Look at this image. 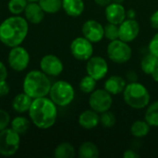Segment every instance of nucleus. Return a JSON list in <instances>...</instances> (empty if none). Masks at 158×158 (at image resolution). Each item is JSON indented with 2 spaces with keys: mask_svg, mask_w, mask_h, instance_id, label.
I'll use <instances>...</instances> for the list:
<instances>
[{
  "mask_svg": "<svg viewBox=\"0 0 158 158\" xmlns=\"http://www.w3.org/2000/svg\"><path fill=\"white\" fill-rule=\"evenodd\" d=\"M135 16H136V13L134 12L133 9H130V10L127 12V17H128L129 19H134Z\"/></svg>",
  "mask_w": 158,
  "mask_h": 158,
  "instance_id": "obj_41",
  "label": "nucleus"
},
{
  "mask_svg": "<svg viewBox=\"0 0 158 158\" xmlns=\"http://www.w3.org/2000/svg\"><path fill=\"white\" fill-rule=\"evenodd\" d=\"M151 130V126L145 120H136L131 126V133L133 137L141 139L146 137Z\"/></svg>",
  "mask_w": 158,
  "mask_h": 158,
  "instance_id": "obj_21",
  "label": "nucleus"
},
{
  "mask_svg": "<svg viewBox=\"0 0 158 158\" xmlns=\"http://www.w3.org/2000/svg\"><path fill=\"white\" fill-rule=\"evenodd\" d=\"M83 0H62V8L70 17L77 18L84 11Z\"/></svg>",
  "mask_w": 158,
  "mask_h": 158,
  "instance_id": "obj_19",
  "label": "nucleus"
},
{
  "mask_svg": "<svg viewBox=\"0 0 158 158\" xmlns=\"http://www.w3.org/2000/svg\"><path fill=\"white\" fill-rule=\"evenodd\" d=\"M151 77H152V79H153L156 82H158V68L156 70L153 71V73L151 74Z\"/></svg>",
  "mask_w": 158,
  "mask_h": 158,
  "instance_id": "obj_40",
  "label": "nucleus"
},
{
  "mask_svg": "<svg viewBox=\"0 0 158 158\" xmlns=\"http://www.w3.org/2000/svg\"><path fill=\"white\" fill-rule=\"evenodd\" d=\"M20 145V136L12 129L0 131V155L11 156L17 153Z\"/></svg>",
  "mask_w": 158,
  "mask_h": 158,
  "instance_id": "obj_7",
  "label": "nucleus"
},
{
  "mask_svg": "<svg viewBox=\"0 0 158 158\" xmlns=\"http://www.w3.org/2000/svg\"><path fill=\"white\" fill-rule=\"evenodd\" d=\"M96 81H97L96 80H94L93 77H91L87 74L80 81V84H79L80 90L83 94H91L92 92H94L95 90Z\"/></svg>",
  "mask_w": 158,
  "mask_h": 158,
  "instance_id": "obj_28",
  "label": "nucleus"
},
{
  "mask_svg": "<svg viewBox=\"0 0 158 158\" xmlns=\"http://www.w3.org/2000/svg\"><path fill=\"white\" fill-rule=\"evenodd\" d=\"M54 156L56 158H73L75 156V149L69 143H61L56 147Z\"/></svg>",
  "mask_w": 158,
  "mask_h": 158,
  "instance_id": "obj_25",
  "label": "nucleus"
},
{
  "mask_svg": "<svg viewBox=\"0 0 158 158\" xmlns=\"http://www.w3.org/2000/svg\"><path fill=\"white\" fill-rule=\"evenodd\" d=\"M10 125H11V129L20 135V134L25 133L29 130L30 121L27 118L19 116V117L14 118L10 121Z\"/></svg>",
  "mask_w": 158,
  "mask_h": 158,
  "instance_id": "obj_26",
  "label": "nucleus"
},
{
  "mask_svg": "<svg viewBox=\"0 0 158 158\" xmlns=\"http://www.w3.org/2000/svg\"><path fill=\"white\" fill-rule=\"evenodd\" d=\"M29 31L28 20L18 15L6 19L0 24V42L8 47L20 45Z\"/></svg>",
  "mask_w": 158,
  "mask_h": 158,
  "instance_id": "obj_2",
  "label": "nucleus"
},
{
  "mask_svg": "<svg viewBox=\"0 0 158 158\" xmlns=\"http://www.w3.org/2000/svg\"><path fill=\"white\" fill-rule=\"evenodd\" d=\"M10 92L9 84L6 82V81H0V97H4L7 95Z\"/></svg>",
  "mask_w": 158,
  "mask_h": 158,
  "instance_id": "obj_34",
  "label": "nucleus"
},
{
  "mask_svg": "<svg viewBox=\"0 0 158 158\" xmlns=\"http://www.w3.org/2000/svg\"><path fill=\"white\" fill-rule=\"evenodd\" d=\"M10 117H9V114L3 110V109H0V131L6 129L7 126L9 125L10 123Z\"/></svg>",
  "mask_w": 158,
  "mask_h": 158,
  "instance_id": "obj_32",
  "label": "nucleus"
},
{
  "mask_svg": "<svg viewBox=\"0 0 158 158\" xmlns=\"http://www.w3.org/2000/svg\"><path fill=\"white\" fill-rule=\"evenodd\" d=\"M127 82L125 79L118 75H113L106 79L105 81L104 89L106 90L112 95H118L123 93Z\"/></svg>",
  "mask_w": 158,
  "mask_h": 158,
  "instance_id": "obj_16",
  "label": "nucleus"
},
{
  "mask_svg": "<svg viewBox=\"0 0 158 158\" xmlns=\"http://www.w3.org/2000/svg\"><path fill=\"white\" fill-rule=\"evenodd\" d=\"M158 68V57L155 55L149 53L145 55L142 61H141V69L142 70L147 74L151 75L154 70H156Z\"/></svg>",
  "mask_w": 158,
  "mask_h": 158,
  "instance_id": "obj_23",
  "label": "nucleus"
},
{
  "mask_svg": "<svg viewBox=\"0 0 158 158\" xmlns=\"http://www.w3.org/2000/svg\"><path fill=\"white\" fill-rule=\"evenodd\" d=\"M9 67L18 72L23 71L27 69L30 63V55L29 52L20 45L12 47L8 53L7 57Z\"/></svg>",
  "mask_w": 158,
  "mask_h": 158,
  "instance_id": "obj_9",
  "label": "nucleus"
},
{
  "mask_svg": "<svg viewBox=\"0 0 158 158\" xmlns=\"http://www.w3.org/2000/svg\"><path fill=\"white\" fill-rule=\"evenodd\" d=\"M95 4L98 5V6H108L110 3L113 2V0H94Z\"/></svg>",
  "mask_w": 158,
  "mask_h": 158,
  "instance_id": "obj_39",
  "label": "nucleus"
},
{
  "mask_svg": "<svg viewBox=\"0 0 158 158\" xmlns=\"http://www.w3.org/2000/svg\"><path fill=\"white\" fill-rule=\"evenodd\" d=\"M122 94L125 103L133 109H143L150 104L151 96L149 91L143 84L138 81L127 84Z\"/></svg>",
  "mask_w": 158,
  "mask_h": 158,
  "instance_id": "obj_4",
  "label": "nucleus"
},
{
  "mask_svg": "<svg viewBox=\"0 0 158 158\" xmlns=\"http://www.w3.org/2000/svg\"><path fill=\"white\" fill-rule=\"evenodd\" d=\"M86 72L96 81L102 80L108 72V64L104 57L93 56L87 60Z\"/></svg>",
  "mask_w": 158,
  "mask_h": 158,
  "instance_id": "obj_11",
  "label": "nucleus"
},
{
  "mask_svg": "<svg viewBox=\"0 0 158 158\" xmlns=\"http://www.w3.org/2000/svg\"><path fill=\"white\" fill-rule=\"evenodd\" d=\"M50 89L51 81L42 70H31L26 74L23 80V92L32 99L46 96L49 94Z\"/></svg>",
  "mask_w": 158,
  "mask_h": 158,
  "instance_id": "obj_3",
  "label": "nucleus"
},
{
  "mask_svg": "<svg viewBox=\"0 0 158 158\" xmlns=\"http://www.w3.org/2000/svg\"><path fill=\"white\" fill-rule=\"evenodd\" d=\"M78 155L81 158H97L99 156V149L93 142H84L81 144Z\"/></svg>",
  "mask_w": 158,
  "mask_h": 158,
  "instance_id": "obj_22",
  "label": "nucleus"
},
{
  "mask_svg": "<svg viewBox=\"0 0 158 158\" xmlns=\"http://www.w3.org/2000/svg\"><path fill=\"white\" fill-rule=\"evenodd\" d=\"M28 2H37V1H39V0H27Z\"/></svg>",
  "mask_w": 158,
  "mask_h": 158,
  "instance_id": "obj_43",
  "label": "nucleus"
},
{
  "mask_svg": "<svg viewBox=\"0 0 158 158\" xmlns=\"http://www.w3.org/2000/svg\"><path fill=\"white\" fill-rule=\"evenodd\" d=\"M39 5L45 13L55 14L62 8V0H39Z\"/></svg>",
  "mask_w": 158,
  "mask_h": 158,
  "instance_id": "obj_27",
  "label": "nucleus"
},
{
  "mask_svg": "<svg viewBox=\"0 0 158 158\" xmlns=\"http://www.w3.org/2000/svg\"><path fill=\"white\" fill-rule=\"evenodd\" d=\"M28 5L27 0H9L7 4L8 10L14 15H19L22 13Z\"/></svg>",
  "mask_w": 158,
  "mask_h": 158,
  "instance_id": "obj_29",
  "label": "nucleus"
},
{
  "mask_svg": "<svg viewBox=\"0 0 158 158\" xmlns=\"http://www.w3.org/2000/svg\"><path fill=\"white\" fill-rule=\"evenodd\" d=\"M7 78V69L3 62L0 61V81H5Z\"/></svg>",
  "mask_w": 158,
  "mask_h": 158,
  "instance_id": "obj_36",
  "label": "nucleus"
},
{
  "mask_svg": "<svg viewBox=\"0 0 158 158\" xmlns=\"http://www.w3.org/2000/svg\"><path fill=\"white\" fill-rule=\"evenodd\" d=\"M56 105L50 99L39 97L32 100L29 109L31 121L39 129L46 130L51 128L56 121L57 108Z\"/></svg>",
  "mask_w": 158,
  "mask_h": 158,
  "instance_id": "obj_1",
  "label": "nucleus"
},
{
  "mask_svg": "<svg viewBox=\"0 0 158 158\" xmlns=\"http://www.w3.org/2000/svg\"><path fill=\"white\" fill-rule=\"evenodd\" d=\"M127 80L130 81V82H133V81H137L138 80V76H137V73L133 70H131L127 73Z\"/></svg>",
  "mask_w": 158,
  "mask_h": 158,
  "instance_id": "obj_38",
  "label": "nucleus"
},
{
  "mask_svg": "<svg viewBox=\"0 0 158 158\" xmlns=\"http://www.w3.org/2000/svg\"><path fill=\"white\" fill-rule=\"evenodd\" d=\"M140 33V24L134 19H126L118 25V39L131 43L134 41Z\"/></svg>",
  "mask_w": 158,
  "mask_h": 158,
  "instance_id": "obj_12",
  "label": "nucleus"
},
{
  "mask_svg": "<svg viewBox=\"0 0 158 158\" xmlns=\"http://www.w3.org/2000/svg\"><path fill=\"white\" fill-rule=\"evenodd\" d=\"M150 24L154 29L158 30V9L156 10L151 15V17H150Z\"/></svg>",
  "mask_w": 158,
  "mask_h": 158,
  "instance_id": "obj_35",
  "label": "nucleus"
},
{
  "mask_svg": "<svg viewBox=\"0 0 158 158\" xmlns=\"http://www.w3.org/2000/svg\"><path fill=\"white\" fill-rule=\"evenodd\" d=\"M144 120L151 127H158V101H155L147 106Z\"/></svg>",
  "mask_w": 158,
  "mask_h": 158,
  "instance_id": "obj_24",
  "label": "nucleus"
},
{
  "mask_svg": "<svg viewBox=\"0 0 158 158\" xmlns=\"http://www.w3.org/2000/svg\"><path fill=\"white\" fill-rule=\"evenodd\" d=\"M24 13L25 18L29 22L33 24H39L43 21L45 12L43 10L39 3L37 4L36 2H30L28 3Z\"/></svg>",
  "mask_w": 158,
  "mask_h": 158,
  "instance_id": "obj_17",
  "label": "nucleus"
},
{
  "mask_svg": "<svg viewBox=\"0 0 158 158\" xmlns=\"http://www.w3.org/2000/svg\"><path fill=\"white\" fill-rule=\"evenodd\" d=\"M123 157L124 158H138L140 157V156L133 150L131 149H128L123 153Z\"/></svg>",
  "mask_w": 158,
  "mask_h": 158,
  "instance_id": "obj_37",
  "label": "nucleus"
},
{
  "mask_svg": "<svg viewBox=\"0 0 158 158\" xmlns=\"http://www.w3.org/2000/svg\"><path fill=\"white\" fill-rule=\"evenodd\" d=\"M106 19L107 22L119 25L122 21H124L127 18V11L122 4L118 3H110L106 6L105 11Z\"/></svg>",
  "mask_w": 158,
  "mask_h": 158,
  "instance_id": "obj_15",
  "label": "nucleus"
},
{
  "mask_svg": "<svg viewBox=\"0 0 158 158\" xmlns=\"http://www.w3.org/2000/svg\"><path fill=\"white\" fill-rule=\"evenodd\" d=\"M81 32L83 37L88 39L90 42L98 43L103 40L105 37L104 26L94 19L86 20L81 27Z\"/></svg>",
  "mask_w": 158,
  "mask_h": 158,
  "instance_id": "obj_13",
  "label": "nucleus"
},
{
  "mask_svg": "<svg viewBox=\"0 0 158 158\" xmlns=\"http://www.w3.org/2000/svg\"><path fill=\"white\" fill-rule=\"evenodd\" d=\"M114 3H118V4H122L124 2V0H113Z\"/></svg>",
  "mask_w": 158,
  "mask_h": 158,
  "instance_id": "obj_42",
  "label": "nucleus"
},
{
  "mask_svg": "<svg viewBox=\"0 0 158 158\" xmlns=\"http://www.w3.org/2000/svg\"><path fill=\"white\" fill-rule=\"evenodd\" d=\"M50 99L57 106H67L72 103L75 97L73 86L66 81H57L51 85Z\"/></svg>",
  "mask_w": 158,
  "mask_h": 158,
  "instance_id": "obj_5",
  "label": "nucleus"
},
{
  "mask_svg": "<svg viewBox=\"0 0 158 158\" xmlns=\"http://www.w3.org/2000/svg\"><path fill=\"white\" fill-rule=\"evenodd\" d=\"M99 118H100L101 125L106 129H110V128L114 127L115 124H116V121H117L115 114L113 112L109 111V110L101 113Z\"/></svg>",
  "mask_w": 158,
  "mask_h": 158,
  "instance_id": "obj_30",
  "label": "nucleus"
},
{
  "mask_svg": "<svg viewBox=\"0 0 158 158\" xmlns=\"http://www.w3.org/2000/svg\"><path fill=\"white\" fill-rule=\"evenodd\" d=\"M112 104V94H110L105 89H97L90 94L89 106L91 109L97 112L98 114L110 110Z\"/></svg>",
  "mask_w": 158,
  "mask_h": 158,
  "instance_id": "obj_8",
  "label": "nucleus"
},
{
  "mask_svg": "<svg viewBox=\"0 0 158 158\" xmlns=\"http://www.w3.org/2000/svg\"><path fill=\"white\" fill-rule=\"evenodd\" d=\"M106 54L112 62L116 64H125L131 58L132 50L129 43L117 39L109 42L106 47Z\"/></svg>",
  "mask_w": 158,
  "mask_h": 158,
  "instance_id": "obj_6",
  "label": "nucleus"
},
{
  "mask_svg": "<svg viewBox=\"0 0 158 158\" xmlns=\"http://www.w3.org/2000/svg\"><path fill=\"white\" fill-rule=\"evenodd\" d=\"M41 70L48 76L56 77L60 75L64 69V66L60 58L55 55H45L40 61Z\"/></svg>",
  "mask_w": 158,
  "mask_h": 158,
  "instance_id": "obj_14",
  "label": "nucleus"
},
{
  "mask_svg": "<svg viewBox=\"0 0 158 158\" xmlns=\"http://www.w3.org/2000/svg\"><path fill=\"white\" fill-rule=\"evenodd\" d=\"M71 55L78 60L87 61L94 54L93 43L85 37H77L70 44Z\"/></svg>",
  "mask_w": 158,
  "mask_h": 158,
  "instance_id": "obj_10",
  "label": "nucleus"
},
{
  "mask_svg": "<svg viewBox=\"0 0 158 158\" xmlns=\"http://www.w3.org/2000/svg\"><path fill=\"white\" fill-rule=\"evenodd\" d=\"M148 49L151 54L155 55L156 56L158 57V32L156 33L153 36V38L151 39V41L148 44Z\"/></svg>",
  "mask_w": 158,
  "mask_h": 158,
  "instance_id": "obj_33",
  "label": "nucleus"
},
{
  "mask_svg": "<svg viewBox=\"0 0 158 158\" xmlns=\"http://www.w3.org/2000/svg\"><path fill=\"white\" fill-rule=\"evenodd\" d=\"M105 37L109 41H114L118 39V25L108 22L104 26Z\"/></svg>",
  "mask_w": 158,
  "mask_h": 158,
  "instance_id": "obj_31",
  "label": "nucleus"
},
{
  "mask_svg": "<svg viewBox=\"0 0 158 158\" xmlns=\"http://www.w3.org/2000/svg\"><path fill=\"white\" fill-rule=\"evenodd\" d=\"M32 100L33 99L25 93L19 94L13 99L12 107L18 113H25V112L29 111V109L31 106Z\"/></svg>",
  "mask_w": 158,
  "mask_h": 158,
  "instance_id": "obj_20",
  "label": "nucleus"
},
{
  "mask_svg": "<svg viewBox=\"0 0 158 158\" xmlns=\"http://www.w3.org/2000/svg\"><path fill=\"white\" fill-rule=\"evenodd\" d=\"M79 124L84 130H93L100 123V118L97 112L91 110H85L79 116Z\"/></svg>",
  "mask_w": 158,
  "mask_h": 158,
  "instance_id": "obj_18",
  "label": "nucleus"
}]
</instances>
